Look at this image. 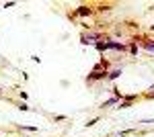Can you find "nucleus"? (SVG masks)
<instances>
[{
	"mask_svg": "<svg viewBox=\"0 0 154 137\" xmlns=\"http://www.w3.org/2000/svg\"><path fill=\"white\" fill-rule=\"evenodd\" d=\"M107 76H109V72H107V70H101V72H91V74L84 78V82H86V84L101 82V80H107Z\"/></svg>",
	"mask_w": 154,
	"mask_h": 137,
	"instance_id": "f257e3e1",
	"label": "nucleus"
},
{
	"mask_svg": "<svg viewBox=\"0 0 154 137\" xmlns=\"http://www.w3.org/2000/svg\"><path fill=\"white\" fill-rule=\"evenodd\" d=\"M134 41H136V43L140 41V47H142V49H146V51L154 53V39H146V37H136Z\"/></svg>",
	"mask_w": 154,
	"mask_h": 137,
	"instance_id": "f03ea898",
	"label": "nucleus"
},
{
	"mask_svg": "<svg viewBox=\"0 0 154 137\" xmlns=\"http://www.w3.org/2000/svg\"><path fill=\"white\" fill-rule=\"evenodd\" d=\"M107 47L113 49V51H119V53H125V51H128V45H125V43H119V41H113V39L107 41Z\"/></svg>",
	"mask_w": 154,
	"mask_h": 137,
	"instance_id": "7ed1b4c3",
	"label": "nucleus"
},
{
	"mask_svg": "<svg viewBox=\"0 0 154 137\" xmlns=\"http://www.w3.org/2000/svg\"><path fill=\"white\" fill-rule=\"evenodd\" d=\"M93 12H95V8H93V6H86V4H82V6H78V8L74 10V14H76V16H91Z\"/></svg>",
	"mask_w": 154,
	"mask_h": 137,
	"instance_id": "20e7f679",
	"label": "nucleus"
},
{
	"mask_svg": "<svg viewBox=\"0 0 154 137\" xmlns=\"http://www.w3.org/2000/svg\"><path fill=\"white\" fill-rule=\"evenodd\" d=\"M121 72H123V68H115V70H111V72H109V76H107V80H109V82L117 80L119 76H121Z\"/></svg>",
	"mask_w": 154,
	"mask_h": 137,
	"instance_id": "39448f33",
	"label": "nucleus"
},
{
	"mask_svg": "<svg viewBox=\"0 0 154 137\" xmlns=\"http://www.w3.org/2000/svg\"><path fill=\"white\" fill-rule=\"evenodd\" d=\"M128 51H130L131 55H138V51H140V45H138L136 41H130V45H128Z\"/></svg>",
	"mask_w": 154,
	"mask_h": 137,
	"instance_id": "423d86ee",
	"label": "nucleus"
},
{
	"mask_svg": "<svg viewBox=\"0 0 154 137\" xmlns=\"http://www.w3.org/2000/svg\"><path fill=\"white\" fill-rule=\"evenodd\" d=\"M95 47H97V51H101V53L109 49V47H107V41H97V43H95Z\"/></svg>",
	"mask_w": 154,
	"mask_h": 137,
	"instance_id": "0eeeda50",
	"label": "nucleus"
},
{
	"mask_svg": "<svg viewBox=\"0 0 154 137\" xmlns=\"http://www.w3.org/2000/svg\"><path fill=\"white\" fill-rule=\"evenodd\" d=\"M111 104H119V98H115V96H111V98H109V100H105V103L101 104V106L105 109V106H111Z\"/></svg>",
	"mask_w": 154,
	"mask_h": 137,
	"instance_id": "6e6552de",
	"label": "nucleus"
},
{
	"mask_svg": "<svg viewBox=\"0 0 154 137\" xmlns=\"http://www.w3.org/2000/svg\"><path fill=\"white\" fill-rule=\"evenodd\" d=\"M111 92H113V96H115V98H119V100H123V92L119 90V88H115V86H113V88H111Z\"/></svg>",
	"mask_w": 154,
	"mask_h": 137,
	"instance_id": "1a4fd4ad",
	"label": "nucleus"
},
{
	"mask_svg": "<svg viewBox=\"0 0 154 137\" xmlns=\"http://www.w3.org/2000/svg\"><path fill=\"white\" fill-rule=\"evenodd\" d=\"M130 106H131V100H119L117 109H130Z\"/></svg>",
	"mask_w": 154,
	"mask_h": 137,
	"instance_id": "9d476101",
	"label": "nucleus"
},
{
	"mask_svg": "<svg viewBox=\"0 0 154 137\" xmlns=\"http://www.w3.org/2000/svg\"><path fill=\"white\" fill-rule=\"evenodd\" d=\"M97 123H99V117H97V119H91V121H86V123H84V127H86V129H88V127L97 125Z\"/></svg>",
	"mask_w": 154,
	"mask_h": 137,
	"instance_id": "9b49d317",
	"label": "nucleus"
},
{
	"mask_svg": "<svg viewBox=\"0 0 154 137\" xmlns=\"http://www.w3.org/2000/svg\"><path fill=\"white\" fill-rule=\"evenodd\" d=\"M17 109H19V111H31V106H29L27 103H19V106H17Z\"/></svg>",
	"mask_w": 154,
	"mask_h": 137,
	"instance_id": "f8f14e48",
	"label": "nucleus"
},
{
	"mask_svg": "<svg viewBox=\"0 0 154 137\" xmlns=\"http://www.w3.org/2000/svg\"><path fill=\"white\" fill-rule=\"evenodd\" d=\"M140 125H152L154 123V119H144V121H138Z\"/></svg>",
	"mask_w": 154,
	"mask_h": 137,
	"instance_id": "ddd939ff",
	"label": "nucleus"
},
{
	"mask_svg": "<svg viewBox=\"0 0 154 137\" xmlns=\"http://www.w3.org/2000/svg\"><path fill=\"white\" fill-rule=\"evenodd\" d=\"M54 119H56V121H66V119H68V117H66V115H56V117H54Z\"/></svg>",
	"mask_w": 154,
	"mask_h": 137,
	"instance_id": "4468645a",
	"label": "nucleus"
},
{
	"mask_svg": "<svg viewBox=\"0 0 154 137\" xmlns=\"http://www.w3.org/2000/svg\"><path fill=\"white\" fill-rule=\"evenodd\" d=\"M21 129H25V131H37V127H29V125H25V127H21Z\"/></svg>",
	"mask_w": 154,
	"mask_h": 137,
	"instance_id": "2eb2a0df",
	"label": "nucleus"
},
{
	"mask_svg": "<svg viewBox=\"0 0 154 137\" xmlns=\"http://www.w3.org/2000/svg\"><path fill=\"white\" fill-rule=\"evenodd\" d=\"M19 96H21V100H23V103L27 100V92H23V90H21V92H19Z\"/></svg>",
	"mask_w": 154,
	"mask_h": 137,
	"instance_id": "dca6fc26",
	"label": "nucleus"
},
{
	"mask_svg": "<svg viewBox=\"0 0 154 137\" xmlns=\"http://www.w3.org/2000/svg\"><path fill=\"white\" fill-rule=\"evenodd\" d=\"M146 98H154V90H150V92H146Z\"/></svg>",
	"mask_w": 154,
	"mask_h": 137,
	"instance_id": "f3484780",
	"label": "nucleus"
},
{
	"mask_svg": "<svg viewBox=\"0 0 154 137\" xmlns=\"http://www.w3.org/2000/svg\"><path fill=\"white\" fill-rule=\"evenodd\" d=\"M0 92H2V88H0Z\"/></svg>",
	"mask_w": 154,
	"mask_h": 137,
	"instance_id": "a211bd4d",
	"label": "nucleus"
}]
</instances>
